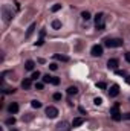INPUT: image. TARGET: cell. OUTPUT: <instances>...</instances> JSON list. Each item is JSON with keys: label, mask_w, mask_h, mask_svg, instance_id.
<instances>
[{"label": "cell", "mask_w": 130, "mask_h": 131, "mask_svg": "<svg viewBox=\"0 0 130 131\" xmlns=\"http://www.w3.org/2000/svg\"><path fill=\"white\" fill-rule=\"evenodd\" d=\"M126 61H127V63H130V52H127V53H126Z\"/></svg>", "instance_id": "d6a6232c"}, {"label": "cell", "mask_w": 130, "mask_h": 131, "mask_svg": "<svg viewBox=\"0 0 130 131\" xmlns=\"http://www.w3.org/2000/svg\"><path fill=\"white\" fill-rule=\"evenodd\" d=\"M14 124H15V117L14 116H11V117L6 119V125H14Z\"/></svg>", "instance_id": "603a6c76"}, {"label": "cell", "mask_w": 130, "mask_h": 131, "mask_svg": "<svg viewBox=\"0 0 130 131\" xmlns=\"http://www.w3.org/2000/svg\"><path fill=\"white\" fill-rule=\"evenodd\" d=\"M35 89H37V90H41V89H43V84H41V82L35 84Z\"/></svg>", "instance_id": "4dcf8cb0"}, {"label": "cell", "mask_w": 130, "mask_h": 131, "mask_svg": "<svg viewBox=\"0 0 130 131\" xmlns=\"http://www.w3.org/2000/svg\"><path fill=\"white\" fill-rule=\"evenodd\" d=\"M8 111H9L11 114H15V113L18 111V104H17V102H12V104H9V107H8Z\"/></svg>", "instance_id": "30bf717a"}, {"label": "cell", "mask_w": 130, "mask_h": 131, "mask_svg": "<svg viewBox=\"0 0 130 131\" xmlns=\"http://www.w3.org/2000/svg\"><path fill=\"white\" fill-rule=\"evenodd\" d=\"M54 58H55V60H58V61H69V58H67V57H66V55H60V53H55V55H54Z\"/></svg>", "instance_id": "2e32d148"}, {"label": "cell", "mask_w": 130, "mask_h": 131, "mask_svg": "<svg viewBox=\"0 0 130 131\" xmlns=\"http://www.w3.org/2000/svg\"><path fill=\"white\" fill-rule=\"evenodd\" d=\"M43 43H44V38H38V41L35 43V46H43Z\"/></svg>", "instance_id": "f1b7e54d"}, {"label": "cell", "mask_w": 130, "mask_h": 131, "mask_svg": "<svg viewBox=\"0 0 130 131\" xmlns=\"http://www.w3.org/2000/svg\"><path fill=\"white\" fill-rule=\"evenodd\" d=\"M34 67H35V63H34L32 60H28L25 63V70H34Z\"/></svg>", "instance_id": "5bb4252c"}, {"label": "cell", "mask_w": 130, "mask_h": 131, "mask_svg": "<svg viewBox=\"0 0 130 131\" xmlns=\"http://www.w3.org/2000/svg\"><path fill=\"white\" fill-rule=\"evenodd\" d=\"M60 9H61V5H60V3H55V5L51 8V11H52V12H57V11H60Z\"/></svg>", "instance_id": "7402d4cb"}, {"label": "cell", "mask_w": 130, "mask_h": 131, "mask_svg": "<svg viewBox=\"0 0 130 131\" xmlns=\"http://www.w3.org/2000/svg\"><path fill=\"white\" fill-rule=\"evenodd\" d=\"M110 114H112V119H113L115 122H119V121L123 119V114H121V111H119V104H118V102L113 104V107H112V110H110Z\"/></svg>", "instance_id": "277c9868"}, {"label": "cell", "mask_w": 130, "mask_h": 131, "mask_svg": "<svg viewBox=\"0 0 130 131\" xmlns=\"http://www.w3.org/2000/svg\"><path fill=\"white\" fill-rule=\"evenodd\" d=\"M126 82H127V84H130V75H127V76H126Z\"/></svg>", "instance_id": "e575fe53"}, {"label": "cell", "mask_w": 130, "mask_h": 131, "mask_svg": "<svg viewBox=\"0 0 130 131\" xmlns=\"http://www.w3.org/2000/svg\"><path fill=\"white\" fill-rule=\"evenodd\" d=\"M104 44L109 49H115V47H121L123 46V40L121 38H107V40H104Z\"/></svg>", "instance_id": "7a4b0ae2"}, {"label": "cell", "mask_w": 130, "mask_h": 131, "mask_svg": "<svg viewBox=\"0 0 130 131\" xmlns=\"http://www.w3.org/2000/svg\"><path fill=\"white\" fill-rule=\"evenodd\" d=\"M116 73H118V75H119V76H127V75H126V72H124V70H118V72H116Z\"/></svg>", "instance_id": "f546056e"}, {"label": "cell", "mask_w": 130, "mask_h": 131, "mask_svg": "<svg viewBox=\"0 0 130 131\" xmlns=\"http://www.w3.org/2000/svg\"><path fill=\"white\" fill-rule=\"evenodd\" d=\"M129 101H130V98H129Z\"/></svg>", "instance_id": "8d00e7d4"}, {"label": "cell", "mask_w": 130, "mask_h": 131, "mask_svg": "<svg viewBox=\"0 0 130 131\" xmlns=\"http://www.w3.org/2000/svg\"><path fill=\"white\" fill-rule=\"evenodd\" d=\"M52 28H54V29H60V28H61V21H60V20H54V21H52Z\"/></svg>", "instance_id": "d6986e66"}, {"label": "cell", "mask_w": 130, "mask_h": 131, "mask_svg": "<svg viewBox=\"0 0 130 131\" xmlns=\"http://www.w3.org/2000/svg\"><path fill=\"white\" fill-rule=\"evenodd\" d=\"M70 128H72V124H69L66 121H61L57 125V131H70Z\"/></svg>", "instance_id": "8992f818"}, {"label": "cell", "mask_w": 130, "mask_h": 131, "mask_svg": "<svg viewBox=\"0 0 130 131\" xmlns=\"http://www.w3.org/2000/svg\"><path fill=\"white\" fill-rule=\"evenodd\" d=\"M49 69H51V70H57V69H58V66L55 64V63H51V64H49Z\"/></svg>", "instance_id": "83f0119b"}, {"label": "cell", "mask_w": 130, "mask_h": 131, "mask_svg": "<svg viewBox=\"0 0 130 131\" xmlns=\"http://www.w3.org/2000/svg\"><path fill=\"white\" fill-rule=\"evenodd\" d=\"M44 35H46V31L41 29V31H40V38H44Z\"/></svg>", "instance_id": "1f68e13d"}, {"label": "cell", "mask_w": 130, "mask_h": 131, "mask_svg": "<svg viewBox=\"0 0 130 131\" xmlns=\"http://www.w3.org/2000/svg\"><path fill=\"white\" fill-rule=\"evenodd\" d=\"M119 95V85L118 84H113L110 89H109V96L110 98H116Z\"/></svg>", "instance_id": "52a82bcc"}, {"label": "cell", "mask_w": 130, "mask_h": 131, "mask_svg": "<svg viewBox=\"0 0 130 131\" xmlns=\"http://www.w3.org/2000/svg\"><path fill=\"white\" fill-rule=\"evenodd\" d=\"M41 79H43V82H44V84H51V81H52V76H51V75H44Z\"/></svg>", "instance_id": "ffe728a7"}, {"label": "cell", "mask_w": 130, "mask_h": 131, "mask_svg": "<svg viewBox=\"0 0 130 131\" xmlns=\"http://www.w3.org/2000/svg\"><path fill=\"white\" fill-rule=\"evenodd\" d=\"M124 119H127V121H130V113H126V114H124Z\"/></svg>", "instance_id": "836d02e7"}, {"label": "cell", "mask_w": 130, "mask_h": 131, "mask_svg": "<svg viewBox=\"0 0 130 131\" xmlns=\"http://www.w3.org/2000/svg\"><path fill=\"white\" fill-rule=\"evenodd\" d=\"M84 124V119L83 117H75L73 121H72V127L73 128H77V127H80V125H83Z\"/></svg>", "instance_id": "7c38bea8"}, {"label": "cell", "mask_w": 130, "mask_h": 131, "mask_svg": "<svg viewBox=\"0 0 130 131\" xmlns=\"http://www.w3.org/2000/svg\"><path fill=\"white\" fill-rule=\"evenodd\" d=\"M81 18H83V20H86V21H87V20H90V18H92V17H90V12H89V11L81 12Z\"/></svg>", "instance_id": "e0dca14e"}, {"label": "cell", "mask_w": 130, "mask_h": 131, "mask_svg": "<svg viewBox=\"0 0 130 131\" xmlns=\"http://www.w3.org/2000/svg\"><path fill=\"white\" fill-rule=\"evenodd\" d=\"M94 104H95V105H101V104H103V99L101 98H95L94 99Z\"/></svg>", "instance_id": "484cf974"}, {"label": "cell", "mask_w": 130, "mask_h": 131, "mask_svg": "<svg viewBox=\"0 0 130 131\" xmlns=\"http://www.w3.org/2000/svg\"><path fill=\"white\" fill-rule=\"evenodd\" d=\"M104 14L103 12H98L95 15V28L97 31H104V26H106V20H104Z\"/></svg>", "instance_id": "6da1fadb"}, {"label": "cell", "mask_w": 130, "mask_h": 131, "mask_svg": "<svg viewBox=\"0 0 130 131\" xmlns=\"http://www.w3.org/2000/svg\"><path fill=\"white\" fill-rule=\"evenodd\" d=\"M35 28H37V25H35V23H31L29 28H28V31H26V35H25V37H26V38H31V35L34 34Z\"/></svg>", "instance_id": "8fae6325"}, {"label": "cell", "mask_w": 130, "mask_h": 131, "mask_svg": "<svg viewBox=\"0 0 130 131\" xmlns=\"http://www.w3.org/2000/svg\"><path fill=\"white\" fill-rule=\"evenodd\" d=\"M2 17H3V21L5 23H9L11 21V18H12V9L8 5H3L2 6Z\"/></svg>", "instance_id": "3957f363"}, {"label": "cell", "mask_w": 130, "mask_h": 131, "mask_svg": "<svg viewBox=\"0 0 130 131\" xmlns=\"http://www.w3.org/2000/svg\"><path fill=\"white\" fill-rule=\"evenodd\" d=\"M46 116H48L49 119H55V117L58 116V110H57L54 105H49V107H46Z\"/></svg>", "instance_id": "5b68a950"}, {"label": "cell", "mask_w": 130, "mask_h": 131, "mask_svg": "<svg viewBox=\"0 0 130 131\" xmlns=\"http://www.w3.org/2000/svg\"><path fill=\"white\" fill-rule=\"evenodd\" d=\"M66 92H67V95H69V96H72V95H77V93H78V89H77L75 85H70V87H67V90H66Z\"/></svg>", "instance_id": "4fadbf2b"}, {"label": "cell", "mask_w": 130, "mask_h": 131, "mask_svg": "<svg viewBox=\"0 0 130 131\" xmlns=\"http://www.w3.org/2000/svg\"><path fill=\"white\" fill-rule=\"evenodd\" d=\"M116 66H118V60H115V58H112V60L107 61V67L109 69H116Z\"/></svg>", "instance_id": "9a60e30c"}, {"label": "cell", "mask_w": 130, "mask_h": 131, "mask_svg": "<svg viewBox=\"0 0 130 131\" xmlns=\"http://www.w3.org/2000/svg\"><path fill=\"white\" fill-rule=\"evenodd\" d=\"M51 84H54V85H58V84H60V78H57V76H52V81H51Z\"/></svg>", "instance_id": "d4e9b609"}, {"label": "cell", "mask_w": 130, "mask_h": 131, "mask_svg": "<svg viewBox=\"0 0 130 131\" xmlns=\"http://www.w3.org/2000/svg\"><path fill=\"white\" fill-rule=\"evenodd\" d=\"M90 53H92L94 57H101V55H103V46H99V44L92 46V49H90Z\"/></svg>", "instance_id": "ba28073f"}, {"label": "cell", "mask_w": 130, "mask_h": 131, "mask_svg": "<svg viewBox=\"0 0 130 131\" xmlns=\"http://www.w3.org/2000/svg\"><path fill=\"white\" fill-rule=\"evenodd\" d=\"M41 76V73L38 72V70H35V72H32V76H31V79H34V81H37L38 78Z\"/></svg>", "instance_id": "44dd1931"}, {"label": "cell", "mask_w": 130, "mask_h": 131, "mask_svg": "<svg viewBox=\"0 0 130 131\" xmlns=\"http://www.w3.org/2000/svg\"><path fill=\"white\" fill-rule=\"evenodd\" d=\"M97 87L98 89H101V90H106V82H103V81H99V82H97Z\"/></svg>", "instance_id": "cb8c5ba5"}, {"label": "cell", "mask_w": 130, "mask_h": 131, "mask_svg": "<svg viewBox=\"0 0 130 131\" xmlns=\"http://www.w3.org/2000/svg\"><path fill=\"white\" fill-rule=\"evenodd\" d=\"M31 105H32V108H41V102H40V101H37V99L31 101Z\"/></svg>", "instance_id": "ac0fdd59"}, {"label": "cell", "mask_w": 130, "mask_h": 131, "mask_svg": "<svg viewBox=\"0 0 130 131\" xmlns=\"http://www.w3.org/2000/svg\"><path fill=\"white\" fill-rule=\"evenodd\" d=\"M54 101H61V93H54Z\"/></svg>", "instance_id": "4316f807"}, {"label": "cell", "mask_w": 130, "mask_h": 131, "mask_svg": "<svg viewBox=\"0 0 130 131\" xmlns=\"http://www.w3.org/2000/svg\"><path fill=\"white\" fill-rule=\"evenodd\" d=\"M11 131H18V130H11Z\"/></svg>", "instance_id": "d590c367"}, {"label": "cell", "mask_w": 130, "mask_h": 131, "mask_svg": "<svg viewBox=\"0 0 130 131\" xmlns=\"http://www.w3.org/2000/svg\"><path fill=\"white\" fill-rule=\"evenodd\" d=\"M31 84H32V79H31V78H25V79L22 81V89H23V90H29V89H31Z\"/></svg>", "instance_id": "9c48e42d"}]
</instances>
